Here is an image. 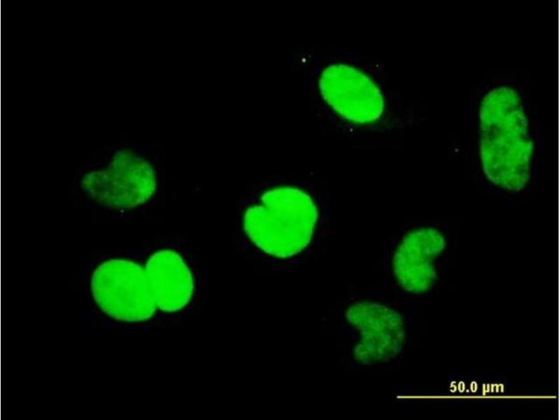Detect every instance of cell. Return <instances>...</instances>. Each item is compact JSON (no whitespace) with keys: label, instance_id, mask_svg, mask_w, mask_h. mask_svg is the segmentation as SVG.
<instances>
[{"label":"cell","instance_id":"6da1fadb","mask_svg":"<svg viewBox=\"0 0 560 420\" xmlns=\"http://www.w3.org/2000/svg\"><path fill=\"white\" fill-rule=\"evenodd\" d=\"M317 211L301 190L278 188L266 192L244 215V229L251 241L278 258L293 256L312 239Z\"/></svg>","mask_w":560,"mask_h":420},{"label":"cell","instance_id":"7a4b0ae2","mask_svg":"<svg viewBox=\"0 0 560 420\" xmlns=\"http://www.w3.org/2000/svg\"><path fill=\"white\" fill-rule=\"evenodd\" d=\"M91 290L100 309L118 321H144L158 308L146 268L130 260L111 259L101 264L92 274Z\"/></svg>","mask_w":560,"mask_h":420},{"label":"cell","instance_id":"3957f363","mask_svg":"<svg viewBox=\"0 0 560 420\" xmlns=\"http://www.w3.org/2000/svg\"><path fill=\"white\" fill-rule=\"evenodd\" d=\"M81 187L90 197L113 208H130L147 201L156 188L155 172L145 160L117 156L106 169L86 174Z\"/></svg>","mask_w":560,"mask_h":420},{"label":"cell","instance_id":"277c9868","mask_svg":"<svg viewBox=\"0 0 560 420\" xmlns=\"http://www.w3.org/2000/svg\"><path fill=\"white\" fill-rule=\"evenodd\" d=\"M346 316L360 334L354 349L356 360L372 365L388 361L401 351L403 321L394 310L377 303L358 302L348 309Z\"/></svg>","mask_w":560,"mask_h":420},{"label":"cell","instance_id":"5b68a950","mask_svg":"<svg viewBox=\"0 0 560 420\" xmlns=\"http://www.w3.org/2000/svg\"><path fill=\"white\" fill-rule=\"evenodd\" d=\"M446 246L436 230L420 228L408 233L397 248L393 272L401 286L412 293H422L435 284V261Z\"/></svg>","mask_w":560,"mask_h":420},{"label":"cell","instance_id":"8992f818","mask_svg":"<svg viewBox=\"0 0 560 420\" xmlns=\"http://www.w3.org/2000/svg\"><path fill=\"white\" fill-rule=\"evenodd\" d=\"M145 268L159 309L172 313L188 304L194 290L193 279L178 253L172 250L158 251L150 257Z\"/></svg>","mask_w":560,"mask_h":420}]
</instances>
